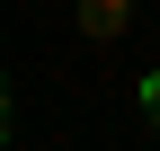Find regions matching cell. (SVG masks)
<instances>
[{
  "label": "cell",
  "instance_id": "obj_1",
  "mask_svg": "<svg viewBox=\"0 0 160 151\" xmlns=\"http://www.w3.org/2000/svg\"><path fill=\"white\" fill-rule=\"evenodd\" d=\"M125 18H133V0H80V27L107 45V36H125Z\"/></svg>",
  "mask_w": 160,
  "mask_h": 151
},
{
  "label": "cell",
  "instance_id": "obj_2",
  "mask_svg": "<svg viewBox=\"0 0 160 151\" xmlns=\"http://www.w3.org/2000/svg\"><path fill=\"white\" fill-rule=\"evenodd\" d=\"M142 107H151V116H160V71H151V80H142Z\"/></svg>",
  "mask_w": 160,
  "mask_h": 151
}]
</instances>
